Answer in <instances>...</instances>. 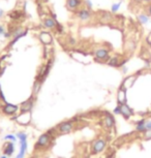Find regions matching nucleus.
I'll list each match as a JSON object with an SVG mask.
<instances>
[{
    "instance_id": "obj_11",
    "label": "nucleus",
    "mask_w": 151,
    "mask_h": 158,
    "mask_svg": "<svg viewBox=\"0 0 151 158\" xmlns=\"http://www.w3.org/2000/svg\"><path fill=\"white\" fill-rule=\"evenodd\" d=\"M51 141V135L49 133H44L38 138L37 142H36L35 145V149H40V148H44L46 147L47 145L50 143Z\"/></svg>"
},
{
    "instance_id": "obj_41",
    "label": "nucleus",
    "mask_w": 151,
    "mask_h": 158,
    "mask_svg": "<svg viewBox=\"0 0 151 158\" xmlns=\"http://www.w3.org/2000/svg\"><path fill=\"white\" fill-rule=\"evenodd\" d=\"M150 62H151V58H150Z\"/></svg>"
},
{
    "instance_id": "obj_9",
    "label": "nucleus",
    "mask_w": 151,
    "mask_h": 158,
    "mask_svg": "<svg viewBox=\"0 0 151 158\" xmlns=\"http://www.w3.org/2000/svg\"><path fill=\"white\" fill-rule=\"evenodd\" d=\"M57 21L51 17V16H47L43 19V26L45 27L47 30L50 31H55L56 26H57Z\"/></svg>"
},
{
    "instance_id": "obj_25",
    "label": "nucleus",
    "mask_w": 151,
    "mask_h": 158,
    "mask_svg": "<svg viewBox=\"0 0 151 158\" xmlns=\"http://www.w3.org/2000/svg\"><path fill=\"white\" fill-rule=\"evenodd\" d=\"M121 4H122V2H121V1L117 2V3L112 4V6H111V12H112V14H116V12H118L119 9H120Z\"/></svg>"
},
{
    "instance_id": "obj_38",
    "label": "nucleus",
    "mask_w": 151,
    "mask_h": 158,
    "mask_svg": "<svg viewBox=\"0 0 151 158\" xmlns=\"http://www.w3.org/2000/svg\"><path fill=\"white\" fill-rule=\"evenodd\" d=\"M143 3L149 4V3H151V0H143Z\"/></svg>"
},
{
    "instance_id": "obj_8",
    "label": "nucleus",
    "mask_w": 151,
    "mask_h": 158,
    "mask_svg": "<svg viewBox=\"0 0 151 158\" xmlns=\"http://www.w3.org/2000/svg\"><path fill=\"white\" fill-rule=\"evenodd\" d=\"M106 141L104 139H97L94 143L92 144L91 150H92V154H98L100 152H103L106 148Z\"/></svg>"
},
{
    "instance_id": "obj_7",
    "label": "nucleus",
    "mask_w": 151,
    "mask_h": 158,
    "mask_svg": "<svg viewBox=\"0 0 151 158\" xmlns=\"http://www.w3.org/2000/svg\"><path fill=\"white\" fill-rule=\"evenodd\" d=\"M38 39L44 46H51L53 44V34L50 31H40L38 33Z\"/></svg>"
},
{
    "instance_id": "obj_15",
    "label": "nucleus",
    "mask_w": 151,
    "mask_h": 158,
    "mask_svg": "<svg viewBox=\"0 0 151 158\" xmlns=\"http://www.w3.org/2000/svg\"><path fill=\"white\" fill-rule=\"evenodd\" d=\"M72 130V124L71 122H63L58 126V131L61 134L69 133Z\"/></svg>"
},
{
    "instance_id": "obj_26",
    "label": "nucleus",
    "mask_w": 151,
    "mask_h": 158,
    "mask_svg": "<svg viewBox=\"0 0 151 158\" xmlns=\"http://www.w3.org/2000/svg\"><path fill=\"white\" fill-rule=\"evenodd\" d=\"M143 139H144V141H150L151 139V129H148L143 133Z\"/></svg>"
},
{
    "instance_id": "obj_24",
    "label": "nucleus",
    "mask_w": 151,
    "mask_h": 158,
    "mask_svg": "<svg viewBox=\"0 0 151 158\" xmlns=\"http://www.w3.org/2000/svg\"><path fill=\"white\" fill-rule=\"evenodd\" d=\"M136 48H137V44L135 40L129 39V40H127L125 43V50L126 51H128L129 53H134Z\"/></svg>"
},
{
    "instance_id": "obj_2",
    "label": "nucleus",
    "mask_w": 151,
    "mask_h": 158,
    "mask_svg": "<svg viewBox=\"0 0 151 158\" xmlns=\"http://www.w3.org/2000/svg\"><path fill=\"white\" fill-rule=\"evenodd\" d=\"M94 14L95 12H93L92 9H89L87 7H82L76 12L75 16L81 23L86 24V23H89L92 19H94Z\"/></svg>"
},
{
    "instance_id": "obj_23",
    "label": "nucleus",
    "mask_w": 151,
    "mask_h": 158,
    "mask_svg": "<svg viewBox=\"0 0 151 158\" xmlns=\"http://www.w3.org/2000/svg\"><path fill=\"white\" fill-rule=\"evenodd\" d=\"M41 85H43V82H41L40 80H38V79H36L34 84H33V88H32L33 96H36L38 94V92H40V88H41Z\"/></svg>"
},
{
    "instance_id": "obj_3",
    "label": "nucleus",
    "mask_w": 151,
    "mask_h": 158,
    "mask_svg": "<svg viewBox=\"0 0 151 158\" xmlns=\"http://www.w3.org/2000/svg\"><path fill=\"white\" fill-rule=\"evenodd\" d=\"M93 57L94 60L100 63H107L110 59V50L105 48V47H100V48L95 49L93 52Z\"/></svg>"
},
{
    "instance_id": "obj_32",
    "label": "nucleus",
    "mask_w": 151,
    "mask_h": 158,
    "mask_svg": "<svg viewBox=\"0 0 151 158\" xmlns=\"http://www.w3.org/2000/svg\"><path fill=\"white\" fill-rule=\"evenodd\" d=\"M113 113L115 115H121V111H120V105L118 104V107H116L115 109H114Z\"/></svg>"
},
{
    "instance_id": "obj_1",
    "label": "nucleus",
    "mask_w": 151,
    "mask_h": 158,
    "mask_svg": "<svg viewBox=\"0 0 151 158\" xmlns=\"http://www.w3.org/2000/svg\"><path fill=\"white\" fill-rule=\"evenodd\" d=\"M94 19L100 25H111L114 21V16L108 10H100L94 14Z\"/></svg>"
},
{
    "instance_id": "obj_37",
    "label": "nucleus",
    "mask_w": 151,
    "mask_h": 158,
    "mask_svg": "<svg viewBox=\"0 0 151 158\" xmlns=\"http://www.w3.org/2000/svg\"><path fill=\"white\" fill-rule=\"evenodd\" d=\"M3 16H4V10L2 9H0V19H1Z\"/></svg>"
},
{
    "instance_id": "obj_17",
    "label": "nucleus",
    "mask_w": 151,
    "mask_h": 158,
    "mask_svg": "<svg viewBox=\"0 0 151 158\" xmlns=\"http://www.w3.org/2000/svg\"><path fill=\"white\" fill-rule=\"evenodd\" d=\"M32 107H33V100L32 98H29L28 100H26L20 105V110L22 111V113H28L31 111Z\"/></svg>"
},
{
    "instance_id": "obj_5",
    "label": "nucleus",
    "mask_w": 151,
    "mask_h": 158,
    "mask_svg": "<svg viewBox=\"0 0 151 158\" xmlns=\"http://www.w3.org/2000/svg\"><path fill=\"white\" fill-rule=\"evenodd\" d=\"M17 138L20 141V152L16 158H24L25 153L27 151V135L24 132H19L17 134Z\"/></svg>"
},
{
    "instance_id": "obj_27",
    "label": "nucleus",
    "mask_w": 151,
    "mask_h": 158,
    "mask_svg": "<svg viewBox=\"0 0 151 158\" xmlns=\"http://www.w3.org/2000/svg\"><path fill=\"white\" fill-rule=\"evenodd\" d=\"M16 135H14V134H7V135L4 136V139H6V141H10V142H16Z\"/></svg>"
},
{
    "instance_id": "obj_39",
    "label": "nucleus",
    "mask_w": 151,
    "mask_h": 158,
    "mask_svg": "<svg viewBox=\"0 0 151 158\" xmlns=\"http://www.w3.org/2000/svg\"><path fill=\"white\" fill-rule=\"evenodd\" d=\"M122 68H123V69H122V72H127V67L126 66H123Z\"/></svg>"
},
{
    "instance_id": "obj_20",
    "label": "nucleus",
    "mask_w": 151,
    "mask_h": 158,
    "mask_svg": "<svg viewBox=\"0 0 151 158\" xmlns=\"http://www.w3.org/2000/svg\"><path fill=\"white\" fill-rule=\"evenodd\" d=\"M146 130H147L146 120L142 119V120L138 121V122L136 123V131H138V132H141V133H144Z\"/></svg>"
},
{
    "instance_id": "obj_30",
    "label": "nucleus",
    "mask_w": 151,
    "mask_h": 158,
    "mask_svg": "<svg viewBox=\"0 0 151 158\" xmlns=\"http://www.w3.org/2000/svg\"><path fill=\"white\" fill-rule=\"evenodd\" d=\"M145 10H146V14L151 18V3L146 5V7H145Z\"/></svg>"
},
{
    "instance_id": "obj_19",
    "label": "nucleus",
    "mask_w": 151,
    "mask_h": 158,
    "mask_svg": "<svg viewBox=\"0 0 151 158\" xmlns=\"http://www.w3.org/2000/svg\"><path fill=\"white\" fill-rule=\"evenodd\" d=\"M137 20L141 25H147L148 23L150 22V17L146 12H143V14H140L137 16Z\"/></svg>"
},
{
    "instance_id": "obj_22",
    "label": "nucleus",
    "mask_w": 151,
    "mask_h": 158,
    "mask_svg": "<svg viewBox=\"0 0 151 158\" xmlns=\"http://www.w3.org/2000/svg\"><path fill=\"white\" fill-rule=\"evenodd\" d=\"M9 16L12 21H18V20H20L23 18V12L19 9H14L9 12Z\"/></svg>"
},
{
    "instance_id": "obj_31",
    "label": "nucleus",
    "mask_w": 151,
    "mask_h": 158,
    "mask_svg": "<svg viewBox=\"0 0 151 158\" xmlns=\"http://www.w3.org/2000/svg\"><path fill=\"white\" fill-rule=\"evenodd\" d=\"M145 41H146V44L148 46H151V31L149 33H148V35L146 36V38H145Z\"/></svg>"
},
{
    "instance_id": "obj_13",
    "label": "nucleus",
    "mask_w": 151,
    "mask_h": 158,
    "mask_svg": "<svg viewBox=\"0 0 151 158\" xmlns=\"http://www.w3.org/2000/svg\"><path fill=\"white\" fill-rule=\"evenodd\" d=\"M117 101H118V104H126V89L122 86L117 92Z\"/></svg>"
},
{
    "instance_id": "obj_12",
    "label": "nucleus",
    "mask_w": 151,
    "mask_h": 158,
    "mask_svg": "<svg viewBox=\"0 0 151 158\" xmlns=\"http://www.w3.org/2000/svg\"><path fill=\"white\" fill-rule=\"evenodd\" d=\"M19 110V107L12 104H5L3 107H2V112L5 115H14L17 113V111Z\"/></svg>"
},
{
    "instance_id": "obj_29",
    "label": "nucleus",
    "mask_w": 151,
    "mask_h": 158,
    "mask_svg": "<svg viewBox=\"0 0 151 158\" xmlns=\"http://www.w3.org/2000/svg\"><path fill=\"white\" fill-rule=\"evenodd\" d=\"M84 4L86 5V7H87V9H92L93 4H92V2H91V0H85V1H84Z\"/></svg>"
},
{
    "instance_id": "obj_40",
    "label": "nucleus",
    "mask_w": 151,
    "mask_h": 158,
    "mask_svg": "<svg viewBox=\"0 0 151 158\" xmlns=\"http://www.w3.org/2000/svg\"><path fill=\"white\" fill-rule=\"evenodd\" d=\"M1 158H9V157H7L6 155H2V156H1Z\"/></svg>"
},
{
    "instance_id": "obj_6",
    "label": "nucleus",
    "mask_w": 151,
    "mask_h": 158,
    "mask_svg": "<svg viewBox=\"0 0 151 158\" xmlns=\"http://www.w3.org/2000/svg\"><path fill=\"white\" fill-rule=\"evenodd\" d=\"M83 4H84V0H66L65 1L66 9L74 14H76L80 9H82Z\"/></svg>"
},
{
    "instance_id": "obj_36",
    "label": "nucleus",
    "mask_w": 151,
    "mask_h": 158,
    "mask_svg": "<svg viewBox=\"0 0 151 158\" xmlns=\"http://www.w3.org/2000/svg\"><path fill=\"white\" fill-rule=\"evenodd\" d=\"M36 2H37L38 4H41V3H46V2H48V0H35Z\"/></svg>"
},
{
    "instance_id": "obj_16",
    "label": "nucleus",
    "mask_w": 151,
    "mask_h": 158,
    "mask_svg": "<svg viewBox=\"0 0 151 158\" xmlns=\"http://www.w3.org/2000/svg\"><path fill=\"white\" fill-rule=\"evenodd\" d=\"M138 78V75H129V77H127L125 80L123 81V83H122V87H124L125 89H128L131 88V87L134 85L135 82H136Z\"/></svg>"
},
{
    "instance_id": "obj_35",
    "label": "nucleus",
    "mask_w": 151,
    "mask_h": 158,
    "mask_svg": "<svg viewBox=\"0 0 151 158\" xmlns=\"http://www.w3.org/2000/svg\"><path fill=\"white\" fill-rule=\"evenodd\" d=\"M4 27L2 25H0V35H2V34H4Z\"/></svg>"
},
{
    "instance_id": "obj_34",
    "label": "nucleus",
    "mask_w": 151,
    "mask_h": 158,
    "mask_svg": "<svg viewBox=\"0 0 151 158\" xmlns=\"http://www.w3.org/2000/svg\"><path fill=\"white\" fill-rule=\"evenodd\" d=\"M146 128H147V130L151 129V119L146 120Z\"/></svg>"
},
{
    "instance_id": "obj_28",
    "label": "nucleus",
    "mask_w": 151,
    "mask_h": 158,
    "mask_svg": "<svg viewBox=\"0 0 151 158\" xmlns=\"http://www.w3.org/2000/svg\"><path fill=\"white\" fill-rule=\"evenodd\" d=\"M62 31H63V26H62L60 23H57L55 32H57V33H62Z\"/></svg>"
},
{
    "instance_id": "obj_18",
    "label": "nucleus",
    "mask_w": 151,
    "mask_h": 158,
    "mask_svg": "<svg viewBox=\"0 0 151 158\" xmlns=\"http://www.w3.org/2000/svg\"><path fill=\"white\" fill-rule=\"evenodd\" d=\"M104 124L107 128H112L114 127V125H115V120H114V117L112 116L111 114H107L105 116V119H104Z\"/></svg>"
},
{
    "instance_id": "obj_10",
    "label": "nucleus",
    "mask_w": 151,
    "mask_h": 158,
    "mask_svg": "<svg viewBox=\"0 0 151 158\" xmlns=\"http://www.w3.org/2000/svg\"><path fill=\"white\" fill-rule=\"evenodd\" d=\"M126 61H127L126 59H122L121 56H119V55H116V56L110 57V59H109V61L107 63H108V65H110V66H113V67H122V66H123V64Z\"/></svg>"
},
{
    "instance_id": "obj_33",
    "label": "nucleus",
    "mask_w": 151,
    "mask_h": 158,
    "mask_svg": "<svg viewBox=\"0 0 151 158\" xmlns=\"http://www.w3.org/2000/svg\"><path fill=\"white\" fill-rule=\"evenodd\" d=\"M132 3L136 4V5H141L143 3V0H132Z\"/></svg>"
},
{
    "instance_id": "obj_21",
    "label": "nucleus",
    "mask_w": 151,
    "mask_h": 158,
    "mask_svg": "<svg viewBox=\"0 0 151 158\" xmlns=\"http://www.w3.org/2000/svg\"><path fill=\"white\" fill-rule=\"evenodd\" d=\"M3 152H4V155H6V156H9V157L10 156V155L14 154V152H15V145H14V143H12V142H9V143L5 145Z\"/></svg>"
},
{
    "instance_id": "obj_14",
    "label": "nucleus",
    "mask_w": 151,
    "mask_h": 158,
    "mask_svg": "<svg viewBox=\"0 0 151 158\" xmlns=\"http://www.w3.org/2000/svg\"><path fill=\"white\" fill-rule=\"evenodd\" d=\"M120 105V111H121V115L123 116L125 119H129L132 115H134V111L131 109V107H128L126 104H119Z\"/></svg>"
},
{
    "instance_id": "obj_4",
    "label": "nucleus",
    "mask_w": 151,
    "mask_h": 158,
    "mask_svg": "<svg viewBox=\"0 0 151 158\" xmlns=\"http://www.w3.org/2000/svg\"><path fill=\"white\" fill-rule=\"evenodd\" d=\"M12 32V41L9 44V47L14 46V44L19 40L20 38H22L23 36H25L28 32V29L27 28H23V27H16V29L14 31H10Z\"/></svg>"
}]
</instances>
